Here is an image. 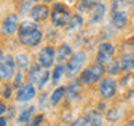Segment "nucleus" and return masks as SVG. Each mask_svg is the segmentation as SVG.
I'll return each instance as SVG.
<instances>
[{
	"mask_svg": "<svg viewBox=\"0 0 134 126\" xmlns=\"http://www.w3.org/2000/svg\"><path fill=\"white\" fill-rule=\"evenodd\" d=\"M70 56H71V46L69 44H62L57 48V50H54V59L59 63L66 62Z\"/></svg>",
	"mask_w": 134,
	"mask_h": 126,
	"instance_id": "obj_17",
	"label": "nucleus"
},
{
	"mask_svg": "<svg viewBox=\"0 0 134 126\" xmlns=\"http://www.w3.org/2000/svg\"><path fill=\"white\" fill-rule=\"evenodd\" d=\"M34 113H35V107H29L20 113V116L17 118V122H18V123H27V122L32 118Z\"/></svg>",
	"mask_w": 134,
	"mask_h": 126,
	"instance_id": "obj_24",
	"label": "nucleus"
},
{
	"mask_svg": "<svg viewBox=\"0 0 134 126\" xmlns=\"http://www.w3.org/2000/svg\"><path fill=\"white\" fill-rule=\"evenodd\" d=\"M15 71V63L13 56H7V55H2L0 56V80H8L14 76Z\"/></svg>",
	"mask_w": 134,
	"mask_h": 126,
	"instance_id": "obj_7",
	"label": "nucleus"
},
{
	"mask_svg": "<svg viewBox=\"0 0 134 126\" xmlns=\"http://www.w3.org/2000/svg\"><path fill=\"white\" fill-rule=\"evenodd\" d=\"M110 18H112V23L116 28H124L127 25L129 15H127L124 8H120V10H112Z\"/></svg>",
	"mask_w": 134,
	"mask_h": 126,
	"instance_id": "obj_12",
	"label": "nucleus"
},
{
	"mask_svg": "<svg viewBox=\"0 0 134 126\" xmlns=\"http://www.w3.org/2000/svg\"><path fill=\"white\" fill-rule=\"evenodd\" d=\"M49 11H50V8L48 4H35L29 10V15H31V18L34 21L42 23V21H46V18L49 17Z\"/></svg>",
	"mask_w": 134,
	"mask_h": 126,
	"instance_id": "obj_10",
	"label": "nucleus"
},
{
	"mask_svg": "<svg viewBox=\"0 0 134 126\" xmlns=\"http://www.w3.org/2000/svg\"><path fill=\"white\" fill-rule=\"evenodd\" d=\"M133 125H134V120L131 119V120H130V122H129V123H127V126H133Z\"/></svg>",
	"mask_w": 134,
	"mask_h": 126,
	"instance_id": "obj_35",
	"label": "nucleus"
},
{
	"mask_svg": "<svg viewBox=\"0 0 134 126\" xmlns=\"http://www.w3.org/2000/svg\"><path fill=\"white\" fill-rule=\"evenodd\" d=\"M119 65H120V70L124 74L131 73V70L134 69V53H131V52L123 53V56L119 60Z\"/></svg>",
	"mask_w": 134,
	"mask_h": 126,
	"instance_id": "obj_14",
	"label": "nucleus"
},
{
	"mask_svg": "<svg viewBox=\"0 0 134 126\" xmlns=\"http://www.w3.org/2000/svg\"><path fill=\"white\" fill-rule=\"evenodd\" d=\"M36 94V88L32 86V84H25V86L20 87V90L17 91L15 99L18 102H27V101H31Z\"/></svg>",
	"mask_w": 134,
	"mask_h": 126,
	"instance_id": "obj_11",
	"label": "nucleus"
},
{
	"mask_svg": "<svg viewBox=\"0 0 134 126\" xmlns=\"http://www.w3.org/2000/svg\"><path fill=\"white\" fill-rule=\"evenodd\" d=\"M0 126H7V120H6V118L0 116Z\"/></svg>",
	"mask_w": 134,
	"mask_h": 126,
	"instance_id": "obj_34",
	"label": "nucleus"
},
{
	"mask_svg": "<svg viewBox=\"0 0 134 126\" xmlns=\"http://www.w3.org/2000/svg\"><path fill=\"white\" fill-rule=\"evenodd\" d=\"M103 74H105V66L95 63V65L87 67L85 70L81 71L78 81L81 84H87V86H90V84H94L96 81H99V80L103 77Z\"/></svg>",
	"mask_w": 134,
	"mask_h": 126,
	"instance_id": "obj_4",
	"label": "nucleus"
},
{
	"mask_svg": "<svg viewBox=\"0 0 134 126\" xmlns=\"http://www.w3.org/2000/svg\"><path fill=\"white\" fill-rule=\"evenodd\" d=\"M64 90L67 91V92H64V95H67V98L74 99V98H77L80 91H81V83H80L78 80H74V81H71L67 87H64Z\"/></svg>",
	"mask_w": 134,
	"mask_h": 126,
	"instance_id": "obj_18",
	"label": "nucleus"
},
{
	"mask_svg": "<svg viewBox=\"0 0 134 126\" xmlns=\"http://www.w3.org/2000/svg\"><path fill=\"white\" fill-rule=\"evenodd\" d=\"M17 35H18V41L24 46L34 48V46H38L41 44L43 34H42L38 24L32 23V21H23L21 24H18Z\"/></svg>",
	"mask_w": 134,
	"mask_h": 126,
	"instance_id": "obj_1",
	"label": "nucleus"
},
{
	"mask_svg": "<svg viewBox=\"0 0 134 126\" xmlns=\"http://www.w3.org/2000/svg\"><path fill=\"white\" fill-rule=\"evenodd\" d=\"M18 24H20V20H18V14L15 13H11V14H7L6 18L2 21V27H0V31H2L3 35H13L17 28H18Z\"/></svg>",
	"mask_w": 134,
	"mask_h": 126,
	"instance_id": "obj_8",
	"label": "nucleus"
},
{
	"mask_svg": "<svg viewBox=\"0 0 134 126\" xmlns=\"http://www.w3.org/2000/svg\"><path fill=\"white\" fill-rule=\"evenodd\" d=\"M36 0H21V4H20V11L25 14V13H29V10L34 7V3Z\"/></svg>",
	"mask_w": 134,
	"mask_h": 126,
	"instance_id": "obj_27",
	"label": "nucleus"
},
{
	"mask_svg": "<svg viewBox=\"0 0 134 126\" xmlns=\"http://www.w3.org/2000/svg\"><path fill=\"white\" fill-rule=\"evenodd\" d=\"M43 69L41 67L39 63H34V65L29 67V70H28V84H35L39 81V78L42 77V74H43Z\"/></svg>",
	"mask_w": 134,
	"mask_h": 126,
	"instance_id": "obj_16",
	"label": "nucleus"
},
{
	"mask_svg": "<svg viewBox=\"0 0 134 126\" xmlns=\"http://www.w3.org/2000/svg\"><path fill=\"white\" fill-rule=\"evenodd\" d=\"M14 63H15V66L18 67L20 70L27 69V67L29 66V57H28V55H25V53H18V55H17V56L14 57Z\"/></svg>",
	"mask_w": 134,
	"mask_h": 126,
	"instance_id": "obj_21",
	"label": "nucleus"
},
{
	"mask_svg": "<svg viewBox=\"0 0 134 126\" xmlns=\"http://www.w3.org/2000/svg\"><path fill=\"white\" fill-rule=\"evenodd\" d=\"M38 63L41 65L42 69H50L54 63V48L53 46H45L38 53Z\"/></svg>",
	"mask_w": 134,
	"mask_h": 126,
	"instance_id": "obj_9",
	"label": "nucleus"
},
{
	"mask_svg": "<svg viewBox=\"0 0 134 126\" xmlns=\"http://www.w3.org/2000/svg\"><path fill=\"white\" fill-rule=\"evenodd\" d=\"M64 76V66L63 65H57L52 71V83L56 86V84L60 81V78Z\"/></svg>",
	"mask_w": 134,
	"mask_h": 126,
	"instance_id": "obj_26",
	"label": "nucleus"
},
{
	"mask_svg": "<svg viewBox=\"0 0 134 126\" xmlns=\"http://www.w3.org/2000/svg\"><path fill=\"white\" fill-rule=\"evenodd\" d=\"M98 3H100V0H81L77 6V10L81 13H88L90 8H92L94 6H96Z\"/></svg>",
	"mask_w": 134,
	"mask_h": 126,
	"instance_id": "obj_22",
	"label": "nucleus"
},
{
	"mask_svg": "<svg viewBox=\"0 0 134 126\" xmlns=\"http://www.w3.org/2000/svg\"><path fill=\"white\" fill-rule=\"evenodd\" d=\"M121 116H123V108H112L106 113V119L109 122H116L121 119Z\"/></svg>",
	"mask_w": 134,
	"mask_h": 126,
	"instance_id": "obj_23",
	"label": "nucleus"
},
{
	"mask_svg": "<svg viewBox=\"0 0 134 126\" xmlns=\"http://www.w3.org/2000/svg\"><path fill=\"white\" fill-rule=\"evenodd\" d=\"M21 80H23V70H18L17 71V76H15V80H14V84H13L11 87H20Z\"/></svg>",
	"mask_w": 134,
	"mask_h": 126,
	"instance_id": "obj_30",
	"label": "nucleus"
},
{
	"mask_svg": "<svg viewBox=\"0 0 134 126\" xmlns=\"http://www.w3.org/2000/svg\"><path fill=\"white\" fill-rule=\"evenodd\" d=\"M70 126H84V116H82V118H78V119H75Z\"/></svg>",
	"mask_w": 134,
	"mask_h": 126,
	"instance_id": "obj_32",
	"label": "nucleus"
},
{
	"mask_svg": "<svg viewBox=\"0 0 134 126\" xmlns=\"http://www.w3.org/2000/svg\"><path fill=\"white\" fill-rule=\"evenodd\" d=\"M49 17L52 20V24L57 28H63L66 27V24L69 23L70 17H71V11L70 8L62 2H56L53 3L52 8L49 11Z\"/></svg>",
	"mask_w": 134,
	"mask_h": 126,
	"instance_id": "obj_2",
	"label": "nucleus"
},
{
	"mask_svg": "<svg viewBox=\"0 0 134 126\" xmlns=\"http://www.w3.org/2000/svg\"><path fill=\"white\" fill-rule=\"evenodd\" d=\"M116 52V48L112 42H102L98 46V52H96V63L102 66H106L109 62L113 59Z\"/></svg>",
	"mask_w": 134,
	"mask_h": 126,
	"instance_id": "obj_5",
	"label": "nucleus"
},
{
	"mask_svg": "<svg viewBox=\"0 0 134 126\" xmlns=\"http://www.w3.org/2000/svg\"><path fill=\"white\" fill-rule=\"evenodd\" d=\"M105 11H106V7H105L103 3H98L96 6L90 8V11H88L90 13V23H92V24L99 23V21L103 18Z\"/></svg>",
	"mask_w": 134,
	"mask_h": 126,
	"instance_id": "obj_15",
	"label": "nucleus"
},
{
	"mask_svg": "<svg viewBox=\"0 0 134 126\" xmlns=\"http://www.w3.org/2000/svg\"><path fill=\"white\" fill-rule=\"evenodd\" d=\"M98 91L103 99L113 98L117 92V83L113 77H102L98 87Z\"/></svg>",
	"mask_w": 134,
	"mask_h": 126,
	"instance_id": "obj_6",
	"label": "nucleus"
},
{
	"mask_svg": "<svg viewBox=\"0 0 134 126\" xmlns=\"http://www.w3.org/2000/svg\"><path fill=\"white\" fill-rule=\"evenodd\" d=\"M82 24H84L82 17L80 14H74V15L70 17V20H69V23L66 24V27L69 31H77V29H80L82 27Z\"/></svg>",
	"mask_w": 134,
	"mask_h": 126,
	"instance_id": "obj_19",
	"label": "nucleus"
},
{
	"mask_svg": "<svg viewBox=\"0 0 134 126\" xmlns=\"http://www.w3.org/2000/svg\"><path fill=\"white\" fill-rule=\"evenodd\" d=\"M105 73L109 74V77H113V76H117L120 73V65L117 59H112L110 62L108 63V67L105 69Z\"/></svg>",
	"mask_w": 134,
	"mask_h": 126,
	"instance_id": "obj_20",
	"label": "nucleus"
},
{
	"mask_svg": "<svg viewBox=\"0 0 134 126\" xmlns=\"http://www.w3.org/2000/svg\"><path fill=\"white\" fill-rule=\"evenodd\" d=\"M85 60H87V53L84 50H78L77 53L71 55L69 57V62H67V66H64V74L70 78L77 76L81 71Z\"/></svg>",
	"mask_w": 134,
	"mask_h": 126,
	"instance_id": "obj_3",
	"label": "nucleus"
},
{
	"mask_svg": "<svg viewBox=\"0 0 134 126\" xmlns=\"http://www.w3.org/2000/svg\"><path fill=\"white\" fill-rule=\"evenodd\" d=\"M7 111V107H6V104L4 102H0V116L4 115V112Z\"/></svg>",
	"mask_w": 134,
	"mask_h": 126,
	"instance_id": "obj_33",
	"label": "nucleus"
},
{
	"mask_svg": "<svg viewBox=\"0 0 134 126\" xmlns=\"http://www.w3.org/2000/svg\"><path fill=\"white\" fill-rule=\"evenodd\" d=\"M84 126H102V112L91 109L84 116Z\"/></svg>",
	"mask_w": 134,
	"mask_h": 126,
	"instance_id": "obj_13",
	"label": "nucleus"
},
{
	"mask_svg": "<svg viewBox=\"0 0 134 126\" xmlns=\"http://www.w3.org/2000/svg\"><path fill=\"white\" fill-rule=\"evenodd\" d=\"M39 2H42V3H48V2H52V0H39Z\"/></svg>",
	"mask_w": 134,
	"mask_h": 126,
	"instance_id": "obj_36",
	"label": "nucleus"
},
{
	"mask_svg": "<svg viewBox=\"0 0 134 126\" xmlns=\"http://www.w3.org/2000/svg\"><path fill=\"white\" fill-rule=\"evenodd\" d=\"M49 77H50V73H49L48 70H45V71H43V74H42V77L39 78V81H38V86H39V88H43L46 84H48Z\"/></svg>",
	"mask_w": 134,
	"mask_h": 126,
	"instance_id": "obj_28",
	"label": "nucleus"
},
{
	"mask_svg": "<svg viewBox=\"0 0 134 126\" xmlns=\"http://www.w3.org/2000/svg\"><path fill=\"white\" fill-rule=\"evenodd\" d=\"M64 87H57L56 90H54L52 92V95H50V102H52V105H57L59 102H60V99L64 97Z\"/></svg>",
	"mask_w": 134,
	"mask_h": 126,
	"instance_id": "obj_25",
	"label": "nucleus"
},
{
	"mask_svg": "<svg viewBox=\"0 0 134 126\" xmlns=\"http://www.w3.org/2000/svg\"><path fill=\"white\" fill-rule=\"evenodd\" d=\"M11 90H13L11 86H6V87H4V92H3L4 98H10V97H11Z\"/></svg>",
	"mask_w": 134,
	"mask_h": 126,
	"instance_id": "obj_31",
	"label": "nucleus"
},
{
	"mask_svg": "<svg viewBox=\"0 0 134 126\" xmlns=\"http://www.w3.org/2000/svg\"><path fill=\"white\" fill-rule=\"evenodd\" d=\"M42 120H43V115H36L35 118H34V120H31L25 126H39L42 123Z\"/></svg>",
	"mask_w": 134,
	"mask_h": 126,
	"instance_id": "obj_29",
	"label": "nucleus"
}]
</instances>
